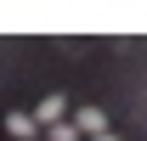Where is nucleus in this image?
Instances as JSON below:
<instances>
[{
	"label": "nucleus",
	"mask_w": 147,
	"mask_h": 141,
	"mask_svg": "<svg viewBox=\"0 0 147 141\" xmlns=\"http://www.w3.org/2000/svg\"><path fill=\"white\" fill-rule=\"evenodd\" d=\"M68 124L79 130V136H108V113H102V107H79Z\"/></svg>",
	"instance_id": "obj_1"
},
{
	"label": "nucleus",
	"mask_w": 147,
	"mask_h": 141,
	"mask_svg": "<svg viewBox=\"0 0 147 141\" xmlns=\"http://www.w3.org/2000/svg\"><path fill=\"white\" fill-rule=\"evenodd\" d=\"M62 119H68V102H62V96H45V102L34 107V124H40V130H51V124H62Z\"/></svg>",
	"instance_id": "obj_2"
},
{
	"label": "nucleus",
	"mask_w": 147,
	"mask_h": 141,
	"mask_svg": "<svg viewBox=\"0 0 147 141\" xmlns=\"http://www.w3.org/2000/svg\"><path fill=\"white\" fill-rule=\"evenodd\" d=\"M6 136H11V141H40L34 113H6Z\"/></svg>",
	"instance_id": "obj_3"
},
{
	"label": "nucleus",
	"mask_w": 147,
	"mask_h": 141,
	"mask_svg": "<svg viewBox=\"0 0 147 141\" xmlns=\"http://www.w3.org/2000/svg\"><path fill=\"white\" fill-rule=\"evenodd\" d=\"M45 141H79V130L62 119V124H51V130H45Z\"/></svg>",
	"instance_id": "obj_4"
},
{
	"label": "nucleus",
	"mask_w": 147,
	"mask_h": 141,
	"mask_svg": "<svg viewBox=\"0 0 147 141\" xmlns=\"http://www.w3.org/2000/svg\"><path fill=\"white\" fill-rule=\"evenodd\" d=\"M91 141H119V136H113V130H108V136H91Z\"/></svg>",
	"instance_id": "obj_5"
}]
</instances>
